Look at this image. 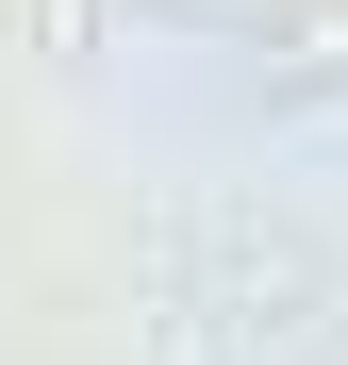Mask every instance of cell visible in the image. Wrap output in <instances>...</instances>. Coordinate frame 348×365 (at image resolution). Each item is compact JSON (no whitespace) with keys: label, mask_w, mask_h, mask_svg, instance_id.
Returning a JSON list of instances; mask_svg holds the SVG:
<instances>
[{"label":"cell","mask_w":348,"mask_h":365,"mask_svg":"<svg viewBox=\"0 0 348 365\" xmlns=\"http://www.w3.org/2000/svg\"><path fill=\"white\" fill-rule=\"evenodd\" d=\"M116 17H149V34H216V50L299 34V67H348V0H116Z\"/></svg>","instance_id":"cell-1"}]
</instances>
